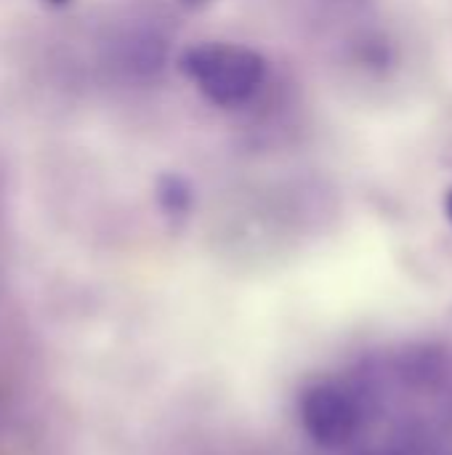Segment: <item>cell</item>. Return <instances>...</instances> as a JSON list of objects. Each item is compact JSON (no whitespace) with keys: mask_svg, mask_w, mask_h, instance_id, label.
I'll list each match as a JSON object with an SVG mask.
<instances>
[{"mask_svg":"<svg viewBox=\"0 0 452 455\" xmlns=\"http://www.w3.org/2000/svg\"><path fill=\"white\" fill-rule=\"evenodd\" d=\"M157 197H160V205L168 213H184L189 208L192 192H189V187L178 176H163L160 187H157Z\"/></svg>","mask_w":452,"mask_h":455,"instance_id":"3","label":"cell"},{"mask_svg":"<svg viewBox=\"0 0 452 455\" xmlns=\"http://www.w3.org/2000/svg\"><path fill=\"white\" fill-rule=\"evenodd\" d=\"M184 5H189V8H200V5H205L208 0H181Z\"/></svg>","mask_w":452,"mask_h":455,"instance_id":"4","label":"cell"},{"mask_svg":"<svg viewBox=\"0 0 452 455\" xmlns=\"http://www.w3.org/2000/svg\"><path fill=\"white\" fill-rule=\"evenodd\" d=\"M298 421L314 445L338 451L360 432V405L338 384H314L298 400Z\"/></svg>","mask_w":452,"mask_h":455,"instance_id":"2","label":"cell"},{"mask_svg":"<svg viewBox=\"0 0 452 455\" xmlns=\"http://www.w3.org/2000/svg\"><path fill=\"white\" fill-rule=\"evenodd\" d=\"M445 208H448V216H450L452 221V189L448 192V197H445Z\"/></svg>","mask_w":452,"mask_h":455,"instance_id":"5","label":"cell"},{"mask_svg":"<svg viewBox=\"0 0 452 455\" xmlns=\"http://www.w3.org/2000/svg\"><path fill=\"white\" fill-rule=\"evenodd\" d=\"M181 69L205 99L221 107H237L250 99L266 75L264 59L234 43L194 45L181 56Z\"/></svg>","mask_w":452,"mask_h":455,"instance_id":"1","label":"cell"},{"mask_svg":"<svg viewBox=\"0 0 452 455\" xmlns=\"http://www.w3.org/2000/svg\"><path fill=\"white\" fill-rule=\"evenodd\" d=\"M48 3H51V5H64L67 0H48Z\"/></svg>","mask_w":452,"mask_h":455,"instance_id":"6","label":"cell"}]
</instances>
